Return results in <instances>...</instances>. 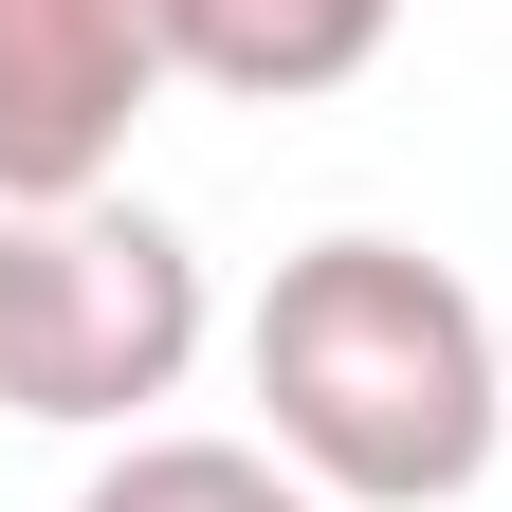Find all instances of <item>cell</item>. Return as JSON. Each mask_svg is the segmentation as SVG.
Returning <instances> with one entry per match:
<instances>
[{
	"mask_svg": "<svg viewBox=\"0 0 512 512\" xmlns=\"http://www.w3.org/2000/svg\"><path fill=\"white\" fill-rule=\"evenodd\" d=\"M256 421H275V458L330 494V512H458L512 439V348L458 256L421 238H311L275 256V293H256Z\"/></svg>",
	"mask_w": 512,
	"mask_h": 512,
	"instance_id": "1",
	"label": "cell"
},
{
	"mask_svg": "<svg viewBox=\"0 0 512 512\" xmlns=\"http://www.w3.org/2000/svg\"><path fill=\"white\" fill-rule=\"evenodd\" d=\"M202 256L147 202H0V421L55 439H147V403H183L202 366Z\"/></svg>",
	"mask_w": 512,
	"mask_h": 512,
	"instance_id": "2",
	"label": "cell"
},
{
	"mask_svg": "<svg viewBox=\"0 0 512 512\" xmlns=\"http://www.w3.org/2000/svg\"><path fill=\"white\" fill-rule=\"evenodd\" d=\"M165 0H0V202H92L165 110Z\"/></svg>",
	"mask_w": 512,
	"mask_h": 512,
	"instance_id": "3",
	"label": "cell"
},
{
	"mask_svg": "<svg viewBox=\"0 0 512 512\" xmlns=\"http://www.w3.org/2000/svg\"><path fill=\"white\" fill-rule=\"evenodd\" d=\"M165 37H183V74L238 92V110H311V92H348L384 37H403V0H165Z\"/></svg>",
	"mask_w": 512,
	"mask_h": 512,
	"instance_id": "4",
	"label": "cell"
},
{
	"mask_svg": "<svg viewBox=\"0 0 512 512\" xmlns=\"http://www.w3.org/2000/svg\"><path fill=\"white\" fill-rule=\"evenodd\" d=\"M74 512H330L275 439H128V458H92Z\"/></svg>",
	"mask_w": 512,
	"mask_h": 512,
	"instance_id": "5",
	"label": "cell"
}]
</instances>
